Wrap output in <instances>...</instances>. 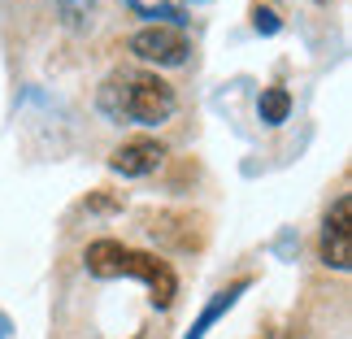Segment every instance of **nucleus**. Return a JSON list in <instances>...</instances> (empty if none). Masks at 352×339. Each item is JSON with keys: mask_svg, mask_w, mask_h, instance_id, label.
<instances>
[{"mask_svg": "<svg viewBox=\"0 0 352 339\" xmlns=\"http://www.w3.org/2000/svg\"><path fill=\"white\" fill-rule=\"evenodd\" d=\"M100 113L131 127H161L174 113V87L148 70H113L100 83Z\"/></svg>", "mask_w": 352, "mask_h": 339, "instance_id": "obj_1", "label": "nucleus"}, {"mask_svg": "<svg viewBox=\"0 0 352 339\" xmlns=\"http://www.w3.org/2000/svg\"><path fill=\"white\" fill-rule=\"evenodd\" d=\"M83 261L96 278H140L144 287L153 292V305H161V309L174 305L179 278H174L170 261H161L157 252L126 248V243H118V239H96V243H87Z\"/></svg>", "mask_w": 352, "mask_h": 339, "instance_id": "obj_2", "label": "nucleus"}, {"mask_svg": "<svg viewBox=\"0 0 352 339\" xmlns=\"http://www.w3.org/2000/svg\"><path fill=\"white\" fill-rule=\"evenodd\" d=\"M131 52L140 61H153V65H183L192 57V39H187L179 26H144V31L131 35Z\"/></svg>", "mask_w": 352, "mask_h": 339, "instance_id": "obj_3", "label": "nucleus"}, {"mask_svg": "<svg viewBox=\"0 0 352 339\" xmlns=\"http://www.w3.org/2000/svg\"><path fill=\"white\" fill-rule=\"evenodd\" d=\"M322 261L331 270L348 274L352 270V200L340 196L327 213V226H322Z\"/></svg>", "mask_w": 352, "mask_h": 339, "instance_id": "obj_4", "label": "nucleus"}, {"mask_svg": "<svg viewBox=\"0 0 352 339\" xmlns=\"http://www.w3.org/2000/svg\"><path fill=\"white\" fill-rule=\"evenodd\" d=\"M161 157H166V148L157 140H131L109 157V170L122 174V179H140V174H153L161 166Z\"/></svg>", "mask_w": 352, "mask_h": 339, "instance_id": "obj_5", "label": "nucleus"}, {"mask_svg": "<svg viewBox=\"0 0 352 339\" xmlns=\"http://www.w3.org/2000/svg\"><path fill=\"white\" fill-rule=\"evenodd\" d=\"M243 292H248V278H235L226 292H218V296H213V300H209L205 309H200V318L192 322V331H187L183 339H205V335H209V327H213V322H218V318L226 314V309H231V305L239 300Z\"/></svg>", "mask_w": 352, "mask_h": 339, "instance_id": "obj_6", "label": "nucleus"}, {"mask_svg": "<svg viewBox=\"0 0 352 339\" xmlns=\"http://www.w3.org/2000/svg\"><path fill=\"white\" fill-rule=\"evenodd\" d=\"M256 113H261L265 127H278V122H287V113H292V96L283 87H265L261 100H256Z\"/></svg>", "mask_w": 352, "mask_h": 339, "instance_id": "obj_7", "label": "nucleus"}, {"mask_svg": "<svg viewBox=\"0 0 352 339\" xmlns=\"http://www.w3.org/2000/svg\"><path fill=\"white\" fill-rule=\"evenodd\" d=\"M252 26H256V31H261V35H274L283 22H278V13L270 9V5H256V9H252Z\"/></svg>", "mask_w": 352, "mask_h": 339, "instance_id": "obj_8", "label": "nucleus"}, {"mask_svg": "<svg viewBox=\"0 0 352 339\" xmlns=\"http://www.w3.org/2000/svg\"><path fill=\"white\" fill-rule=\"evenodd\" d=\"M131 9H140L144 18H161V26H166V22H183V13L174 9V5H157V9H144L140 0H131Z\"/></svg>", "mask_w": 352, "mask_h": 339, "instance_id": "obj_9", "label": "nucleus"}, {"mask_svg": "<svg viewBox=\"0 0 352 339\" xmlns=\"http://www.w3.org/2000/svg\"><path fill=\"white\" fill-rule=\"evenodd\" d=\"M87 209H122V200H113V196H91Z\"/></svg>", "mask_w": 352, "mask_h": 339, "instance_id": "obj_10", "label": "nucleus"}, {"mask_svg": "<svg viewBox=\"0 0 352 339\" xmlns=\"http://www.w3.org/2000/svg\"><path fill=\"white\" fill-rule=\"evenodd\" d=\"M192 5H200V0H192Z\"/></svg>", "mask_w": 352, "mask_h": 339, "instance_id": "obj_11", "label": "nucleus"}, {"mask_svg": "<svg viewBox=\"0 0 352 339\" xmlns=\"http://www.w3.org/2000/svg\"><path fill=\"white\" fill-rule=\"evenodd\" d=\"M322 5H327V0H322Z\"/></svg>", "mask_w": 352, "mask_h": 339, "instance_id": "obj_12", "label": "nucleus"}]
</instances>
